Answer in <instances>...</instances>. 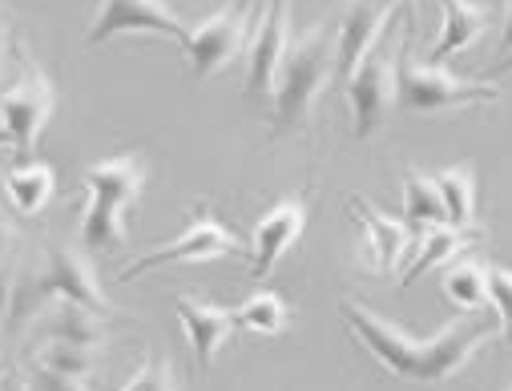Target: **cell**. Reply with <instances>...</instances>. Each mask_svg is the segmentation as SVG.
<instances>
[{"instance_id": "obj_1", "label": "cell", "mask_w": 512, "mask_h": 391, "mask_svg": "<svg viewBox=\"0 0 512 391\" xmlns=\"http://www.w3.org/2000/svg\"><path fill=\"white\" fill-rule=\"evenodd\" d=\"M339 319L347 327V335L355 343H363V351L388 367L396 379H408V383H424V387H440L448 383L452 375H460L472 355L500 331V323H488V319H456L452 327H444L440 335L432 339H412L408 331H400L392 319L375 315L371 307L355 303V299H343L339 303Z\"/></svg>"}, {"instance_id": "obj_2", "label": "cell", "mask_w": 512, "mask_h": 391, "mask_svg": "<svg viewBox=\"0 0 512 391\" xmlns=\"http://www.w3.org/2000/svg\"><path fill=\"white\" fill-rule=\"evenodd\" d=\"M77 303L97 315H109V299L101 295L97 271L85 250L57 246L49 242L41 254V267H21L13 275V295H9V331L29 327L49 303Z\"/></svg>"}, {"instance_id": "obj_3", "label": "cell", "mask_w": 512, "mask_h": 391, "mask_svg": "<svg viewBox=\"0 0 512 391\" xmlns=\"http://www.w3.org/2000/svg\"><path fill=\"white\" fill-rule=\"evenodd\" d=\"M335 77V29H307L291 37L279 77H275V109H271V138L303 134L315 117V101Z\"/></svg>"}, {"instance_id": "obj_4", "label": "cell", "mask_w": 512, "mask_h": 391, "mask_svg": "<svg viewBox=\"0 0 512 391\" xmlns=\"http://www.w3.org/2000/svg\"><path fill=\"white\" fill-rule=\"evenodd\" d=\"M146 158L117 154L101 158L85 170V210H81V242L85 250H117L125 242V218L146 190Z\"/></svg>"}, {"instance_id": "obj_5", "label": "cell", "mask_w": 512, "mask_h": 391, "mask_svg": "<svg viewBox=\"0 0 512 391\" xmlns=\"http://www.w3.org/2000/svg\"><path fill=\"white\" fill-rule=\"evenodd\" d=\"M500 89L480 85V81H460L444 65L416 61L412 57V37L396 45V105L412 113H444V109H464V105H496Z\"/></svg>"}, {"instance_id": "obj_6", "label": "cell", "mask_w": 512, "mask_h": 391, "mask_svg": "<svg viewBox=\"0 0 512 391\" xmlns=\"http://www.w3.org/2000/svg\"><path fill=\"white\" fill-rule=\"evenodd\" d=\"M17 57H21L17 81L0 89V134L17 154H29L57 109V89L25 49H17Z\"/></svg>"}, {"instance_id": "obj_7", "label": "cell", "mask_w": 512, "mask_h": 391, "mask_svg": "<svg viewBox=\"0 0 512 391\" xmlns=\"http://www.w3.org/2000/svg\"><path fill=\"white\" fill-rule=\"evenodd\" d=\"M259 17H263V5H254V0H230V5H222L218 13H210L198 29H190V37L182 45L190 73L198 81H206V77L222 73L230 61H238L254 37Z\"/></svg>"}, {"instance_id": "obj_8", "label": "cell", "mask_w": 512, "mask_h": 391, "mask_svg": "<svg viewBox=\"0 0 512 391\" xmlns=\"http://www.w3.org/2000/svg\"><path fill=\"white\" fill-rule=\"evenodd\" d=\"M343 85L351 109V134L355 142H371L396 105V49L375 41V49L359 61V69Z\"/></svg>"}, {"instance_id": "obj_9", "label": "cell", "mask_w": 512, "mask_h": 391, "mask_svg": "<svg viewBox=\"0 0 512 391\" xmlns=\"http://www.w3.org/2000/svg\"><path fill=\"white\" fill-rule=\"evenodd\" d=\"M226 254H246L242 238H238L230 226H222L210 210H194L190 226H186L174 242H166V246H158V250L142 254L138 263L125 267V271H121V283H134V279H142V275H150V271H158V267H178V263H214V258H226Z\"/></svg>"}, {"instance_id": "obj_10", "label": "cell", "mask_w": 512, "mask_h": 391, "mask_svg": "<svg viewBox=\"0 0 512 391\" xmlns=\"http://www.w3.org/2000/svg\"><path fill=\"white\" fill-rule=\"evenodd\" d=\"M170 37L186 45L190 25L166 5V0H101V9L85 33V45H109L113 37Z\"/></svg>"}, {"instance_id": "obj_11", "label": "cell", "mask_w": 512, "mask_h": 391, "mask_svg": "<svg viewBox=\"0 0 512 391\" xmlns=\"http://www.w3.org/2000/svg\"><path fill=\"white\" fill-rule=\"evenodd\" d=\"M287 45H291V0H267V13L254 25L246 53V81H242L246 97H267L275 89Z\"/></svg>"}, {"instance_id": "obj_12", "label": "cell", "mask_w": 512, "mask_h": 391, "mask_svg": "<svg viewBox=\"0 0 512 391\" xmlns=\"http://www.w3.org/2000/svg\"><path fill=\"white\" fill-rule=\"evenodd\" d=\"M392 21H396V9L388 0H347L335 25V77L347 81Z\"/></svg>"}, {"instance_id": "obj_13", "label": "cell", "mask_w": 512, "mask_h": 391, "mask_svg": "<svg viewBox=\"0 0 512 391\" xmlns=\"http://www.w3.org/2000/svg\"><path fill=\"white\" fill-rule=\"evenodd\" d=\"M307 226V198H283L275 202L259 226H254V246H250V275L267 279L283 263V254L303 238Z\"/></svg>"}, {"instance_id": "obj_14", "label": "cell", "mask_w": 512, "mask_h": 391, "mask_svg": "<svg viewBox=\"0 0 512 391\" xmlns=\"http://www.w3.org/2000/svg\"><path fill=\"white\" fill-rule=\"evenodd\" d=\"M174 311H178V323L190 339V351H194V363L202 375H210L214 367V355L222 351V343L238 331L234 323V311L218 307V303H206V299H190V295H178L174 299Z\"/></svg>"}, {"instance_id": "obj_15", "label": "cell", "mask_w": 512, "mask_h": 391, "mask_svg": "<svg viewBox=\"0 0 512 391\" xmlns=\"http://www.w3.org/2000/svg\"><path fill=\"white\" fill-rule=\"evenodd\" d=\"M347 206L359 214V226H363V250L371 258V267L375 271H396L404 263V254H408V226L396 222L392 214H383L375 210L367 198H347Z\"/></svg>"}, {"instance_id": "obj_16", "label": "cell", "mask_w": 512, "mask_h": 391, "mask_svg": "<svg viewBox=\"0 0 512 391\" xmlns=\"http://www.w3.org/2000/svg\"><path fill=\"white\" fill-rule=\"evenodd\" d=\"M33 335L41 343H77V347H105L109 339V327H105V315L89 311V307H77V303H49L41 315H37V327Z\"/></svg>"}, {"instance_id": "obj_17", "label": "cell", "mask_w": 512, "mask_h": 391, "mask_svg": "<svg viewBox=\"0 0 512 391\" xmlns=\"http://www.w3.org/2000/svg\"><path fill=\"white\" fill-rule=\"evenodd\" d=\"M440 13H444V25L428 53L432 65H444V61L468 53L492 25V13L484 5H476V0H440Z\"/></svg>"}, {"instance_id": "obj_18", "label": "cell", "mask_w": 512, "mask_h": 391, "mask_svg": "<svg viewBox=\"0 0 512 391\" xmlns=\"http://www.w3.org/2000/svg\"><path fill=\"white\" fill-rule=\"evenodd\" d=\"M476 238H480L476 226H448V222H440V226L424 230V242H420V250H416V263L404 271L400 283H404V287L420 283L428 271H436V267L452 263V258H460Z\"/></svg>"}, {"instance_id": "obj_19", "label": "cell", "mask_w": 512, "mask_h": 391, "mask_svg": "<svg viewBox=\"0 0 512 391\" xmlns=\"http://www.w3.org/2000/svg\"><path fill=\"white\" fill-rule=\"evenodd\" d=\"M0 186H5V198L25 214V218H37L53 194H57V174L49 162H21L13 170H5V178H0Z\"/></svg>"}, {"instance_id": "obj_20", "label": "cell", "mask_w": 512, "mask_h": 391, "mask_svg": "<svg viewBox=\"0 0 512 391\" xmlns=\"http://www.w3.org/2000/svg\"><path fill=\"white\" fill-rule=\"evenodd\" d=\"M444 299L464 311V315H476L484 303H488V267L480 263L476 254H460L452 263H444Z\"/></svg>"}, {"instance_id": "obj_21", "label": "cell", "mask_w": 512, "mask_h": 391, "mask_svg": "<svg viewBox=\"0 0 512 391\" xmlns=\"http://www.w3.org/2000/svg\"><path fill=\"white\" fill-rule=\"evenodd\" d=\"M440 202H444V222L448 226H476V170L472 166H448L436 178Z\"/></svg>"}, {"instance_id": "obj_22", "label": "cell", "mask_w": 512, "mask_h": 391, "mask_svg": "<svg viewBox=\"0 0 512 391\" xmlns=\"http://www.w3.org/2000/svg\"><path fill=\"white\" fill-rule=\"evenodd\" d=\"M404 218L408 226H420V230H432L444 222V202L428 174H416V170L404 174Z\"/></svg>"}, {"instance_id": "obj_23", "label": "cell", "mask_w": 512, "mask_h": 391, "mask_svg": "<svg viewBox=\"0 0 512 391\" xmlns=\"http://www.w3.org/2000/svg\"><path fill=\"white\" fill-rule=\"evenodd\" d=\"M287 303L275 295V291H259L250 295L238 311H234V323L238 331H250V335H279L287 327Z\"/></svg>"}, {"instance_id": "obj_24", "label": "cell", "mask_w": 512, "mask_h": 391, "mask_svg": "<svg viewBox=\"0 0 512 391\" xmlns=\"http://www.w3.org/2000/svg\"><path fill=\"white\" fill-rule=\"evenodd\" d=\"M37 363L73 379H85L97 363H101V347H77V343H41Z\"/></svg>"}, {"instance_id": "obj_25", "label": "cell", "mask_w": 512, "mask_h": 391, "mask_svg": "<svg viewBox=\"0 0 512 391\" xmlns=\"http://www.w3.org/2000/svg\"><path fill=\"white\" fill-rule=\"evenodd\" d=\"M117 391H182V387H178V371H174V363L150 351V355L142 359V367L134 371V379H130V383H121Z\"/></svg>"}, {"instance_id": "obj_26", "label": "cell", "mask_w": 512, "mask_h": 391, "mask_svg": "<svg viewBox=\"0 0 512 391\" xmlns=\"http://www.w3.org/2000/svg\"><path fill=\"white\" fill-rule=\"evenodd\" d=\"M488 299L496 307V323H500L504 347L512 351V271L508 267H488Z\"/></svg>"}, {"instance_id": "obj_27", "label": "cell", "mask_w": 512, "mask_h": 391, "mask_svg": "<svg viewBox=\"0 0 512 391\" xmlns=\"http://www.w3.org/2000/svg\"><path fill=\"white\" fill-rule=\"evenodd\" d=\"M25 383H29V391H89L85 379L49 371V367H41L37 359H29V367H25Z\"/></svg>"}, {"instance_id": "obj_28", "label": "cell", "mask_w": 512, "mask_h": 391, "mask_svg": "<svg viewBox=\"0 0 512 391\" xmlns=\"http://www.w3.org/2000/svg\"><path fill=\"white\" fill-rule=\"evenodd\" d=\"M13 246H17V230H13V222L0 214V271L9 267V258H13Z\"/></svg>"}, {"instance_id": "obj_29", "label": "cell", "mask_w": 512, "mask_h": 391, "mask_svg": "<svg viewBox=\"0 0 512 391\" xmlns=\"http://www.w3.org/2000/svg\"><path fill=\"white\" fill-rule=\"evenodd\" d=\"M9 295H13V275L5 267L0 271V339H5V331H9Z\"/></svg>"}, {"instance_id": "obj_30", "label": "cell", "mask_w": 512, "mask_h": 391, "mask_svg": "<svg viewBox=\"0 0 512 391\" xmlns=\"http://www.w3.org/2000/svg\"><path fill=\"white\" fill-rule=\"evenodd\" d=\"M508 49H512V0H504V33H500V53H508Z\"/></svg>"}, {"instance_id": "obj_31", "label": "cell", "mask_w": 512, "mask_h": 391, "mask_svg": "<svg viewBox=\"0 0 512 391\" xmlns=\"http://www.w3.org/2000/svg\"><path fill=\"white\" fill-rule=\"evenodd\" d=\"M5 69H9V37L0 29V89H5Z\"/></svg>"}, {"instance_id": "obj_32", "label": "cell", "mask_w": 512, "mask_h": 391, "mask_svg": "<svg viewBox=\"0 0 512 391\" xmlns=\"http://www.w3.org/2000/svg\"><path fill=\"white\" fill-rule=\"evenodd\" d=\"M488 73H492V77H500V73H512V49H508V53H500V57L492 61V69H488Z\"/></svg>"}, {"instance_id": "obj_33", "label": "cell", "mask_w": 512, "mask_h": 391, "mask_svg": "<svg viewBox=\"0 0 512 391\" xmlns=\"http://www.w3.org/2000/svg\"><path fill=\"white\" fill-rule=\"evenodd\" d=\"M0 391H29V383L21 375H5V379H0Z\"/></svg>"}, {"instance_id": "obj_34", "label": "cell", "mask_w": 512, "mask_h": 391, "mask_svg": "<svg viewBox=\"0 0 512 391\" xmlns=\"http://www.w3.org/2000/svg\"><path fill=\"white\" fill-rule=\"evenodd\" d=\"M392 9H408V17H412V25H416V0H388Z\"/></svg>"}, {"instance_id": "obj_35", "label": "cell", "mask_w": 512, "mask_h": 391, "mask_svg": "<svg viewBox=\"0 0 512 391\" xmlns=\"http://www.w3.org/2000/svg\"><path fill=\"white\" fill-rule=\"evenodd\" d=\"M5 146H9V142H5V134H0V150H5Z\"/></svg>"}, {"instance_id": "obj_36", "label": "cell", "mask_w": 512, "mask_h": 391, "mask_svg": "<svg viewBox=\"0 0 512 391\" xmlns=\"http://www.w3.org/2000/svg\"><path fill=\"white\" fill-rule=\"evenodd\" d=\"M508 391H512V387H508Z\"/></svg>"}]
</instances>
